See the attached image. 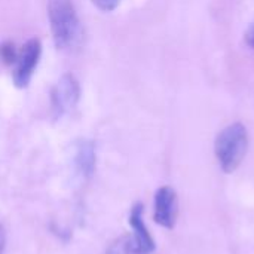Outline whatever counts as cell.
I'll use <instances>...</instances> for the list:
<instances>
[{"instance_id":"8fae6325","label":"cell","mask_w":254,"mask_h":254,"mask_svg":"<svg viewBox=\"0 0 254 254\" xmlns=\"http://www.w3.org/2000/svg\"><path fill=\"white\" fill-rule=\"evenodd\" d=\"M247 43L254 49V25L250 28V31L247 34Z\"/></svg>"},{"instance_id":"ba28073f","label":"cell","mask_w":254,"mask_h":254,"mask_svg":"<svg viewBox=\"0 0 254 254\" xmlns=\"http://www.w3.org/2000/svg\"><path fill=\"white\" fill-rule=\"evenodd\" d=\"M106 254H141L137 249V244L132 238V235H124L113 241L110 247L107 249Z\"/></svg>"},{"instance_id":"5b68a950","label":"cell","mask_w":254,"mask_h":254,"mask_svg":"<svg viewBox=\"0 0 254 254\" xmlns=\"http://www.w3.org/2000/svg\"><path fill=\"white\" fill-rule=\"evenodd\" d=\"M179 204L176 190L170 186H162L155 195V222L167 229H173L177 220Z\"/></svg>"},{"instance_id":"30bf717a","label":"cell","mask_w":254,"mask_h":254,"mask_svg":"<svg viewBox=\"0 0 254 254\" xmlns=\"http://www.w3.org/2000/svg\"><path fill=\"white\" fill-rule=\"evenodd\" d=\"M122 0H92V3L103 12H112L115 10Z\"/></svg>"},{"instance_id":"277c9868","label":"cell","mask_w":254,"mask_h":254,"mask_svg":"<svg viewBox=\"0 0 254 254\" xmlns=\"http://www.w3.org/2000/svg\"><path fill=\"white\" fill-rule=\"evenodd\" d=\"M80 100V85L74 74L65 73L58 80L57 86L51 92L52 112L55 118H61L63 115L76 109Z\"/></svg>"},{"instance_id":"6da1fadb","label":"cell","mask_w":254,"mask_h":254,"mask_svg":"<svg viewBox=\"0 0 254 254\" xmlns=\"http://www.w3.org/2000/svg\"><path fill=\"white\" fill-rule=\"evenodd\" d=\"M48 18L55 46L60 51L77 49L83 39V28L73 0H49Z\"/></svg>"},{"instance_id":"8992f818","label":"cell","mask_w":254,"mask_h":254,"mask_svg":"<svg viewBox=\"0 0 254 254\" xmlns=\"http://www.w3.org/2000/svg\"><path fill=\"white\" fill-rule=\"evenodd\" d=\"M129 223L134 229V241L137 244V249L141 254H150L155 250V241L152 235L149 234L144 222H143V205L135 204L129 214Z\"/></svg>"},{"instance_id":"7a4b0ae2","label":"cell","mask_w":254,"mask_h":254,"mask_svg":"<svg viewBox=\"0 0 254 254\" xmlns=\"http://www.w3.org/2000/svg\"><path fill=\"white\" fill-rule=\"evenodd\" d=\"M249 149V135L243 124L226 127L216 138L214 152L225 173H234L246 158Z\"/></svg>"},{"instance_id":"3957f363","label":"cell","mask_w":254,"mask_h":254,"mask_svg":"<svg viewBox=\"0 0 254 254\" xmlns=\"http://www.w3.org/2000/svg\"><path fill=\"white\" fill-rule=\"evenodd\" d=\"M42 55V42L37 37H33L25 42V45L18 52L13 68V83L16 88H27L31 82L34 70L40 61Z\"/></svg>"},{"instance_id":"7c38bea8","label":"cell","mask_w":254,"mask_h":254,"mask_svg":"<svg viewBox=\"0 0 254 254\" xmlns=\"http://www.w3.org/2000/svg\"><path fill=\"white\" fill-rule=\"evenodd\" d=\"M4 232H3V228L0 226V254H3V250H4Z\"/></svg>"},{"instance_id":"9c48e42d","label":"cell","mask_w":254,"mask_h":254,"mask_svg":"<svg viewBox=\"0 0 254 254\" xmlns=\"http://www.w3.org/2000/svg\"><path fill=\"white\" fill-rule=\"evenodd\" d=\"M16 58H18V52L15 49L13 42H10V40L3 42L0 45V60H1V63H4L6 65H12V64H15Z\"/></svg>"},{"instance_id":"52a82bcc","label":"cell","mask_w":254,"mask_h":254,"mask_svg":"<svg viewBox=\"0 0 254 254\" xmlns=\"http://www.w3.org/2000/svg\"><path fill=\"white\" fill-rule=\"evenodd\" d=\"M76 170L85 179L91 177L95 170V146L89 140H82L76 147Z\"/></svg>"}]
</instances>
